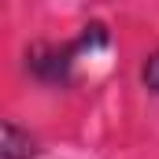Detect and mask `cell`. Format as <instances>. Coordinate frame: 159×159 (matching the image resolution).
I'll return each instance as SVG.
<instances>
[{"instance_id": "7a4b0ae2", "label": "cell", "mask_w": 159, "mask_h": 159, "mask_svg": "<svg viewBox=\"0 0 159 159\" xmlns=\"http://www.w3.org/2000/svg\"><path fill=\"white\" fill-rule=\"evenodd\" d=\"M37 152H41L37 137L30 129H22L11 119H4V126H0V159H34Z\"/></svg>"}, {"instance_id": "3957f363", "label": "cell", "mask_w": 159, "mask_h": 159, "mask_svg": "<svg viewBox=\"0 0 159 159\" xmlns=\"http://www.w3.org/2000/svg\"><path fill=\"white\" fill-rule=\"evenodd\" d=\"M141 85H144V93L159 96V48H152L141 59Z\"/></svg>"}, {"instance_id": "6da1fadb", "label": "cell", "mask_w": 159, "mask_h": 159, "mask_svg": "<svg viewBox=\"0 0 159 159\" xmlns=\"http://www.w3.org/2000/svg\"><path fill=\"white\" fill-rule=\"evenodd\" d=\"M107 26L104 22H89V26H81V34L74 41H67V44H34L30 52H26V70L41 81V85H52V89H67L70 81H74V67H78L81 56H89V52H100V48H107Z\"/></svg>"}]
</instances>
